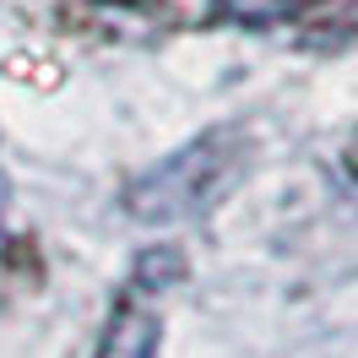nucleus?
Returning <instances> with one entry per match:
<instances>
[{"label":"nucleus","mask_w":358,"mask_h":358,"mask_svg":"<svg viewBox=\"0 0 358 358\" xmlns=\"http://www.w3.org/2000/svg\"><path fill=\"white\" fill-rule=\"evenodd\" d=\"M87 358H157V282L147 271L120 293Z\"/></svg>","instance_id":"obj_2"},{"label":"nucleus","mask_w":358,"mask_h":358,"mask_svg":"<svg viewBox=\"0 0 358 358\" xmlns=\"http://www.w3.org/2000/svg\"><path fill=\"white\" fill-rule=\"evenodd\" d=\"M342 174H348V185L358 190V136L348 141V152H342Z\"/></svg>","instance_id":"obj_4"},{"label":"nucleus","mask_w":358,"mask_h":358,"mask_svg":"<svg viewBox=\"0 0 358 358\" xmlns=\"http://www.w3.org/2000/svg\"><path fill=\"white\" fill-rule=\"evenodd\" d=\"M320 0H212V22L228 27H250V33H266V27H288L304 11H315Z\"/></svg>","instance_id":"obj_3"},{"label":"nucleus","mask_w":358,"mask_h":358,"mask_svg":"<svg viewBox=\"0 0 358 358\" xmlns=\"http://www.w3.org/2000/svg\"><path fill=\"white\" fill-rule=\"evenodd\" d=\"M250 169V136L239 125H212L196 141L157 157L125 190V212L136 223H190L206 217Z\"/></svg>","instance_id":"obj_1"}]
</instances>
